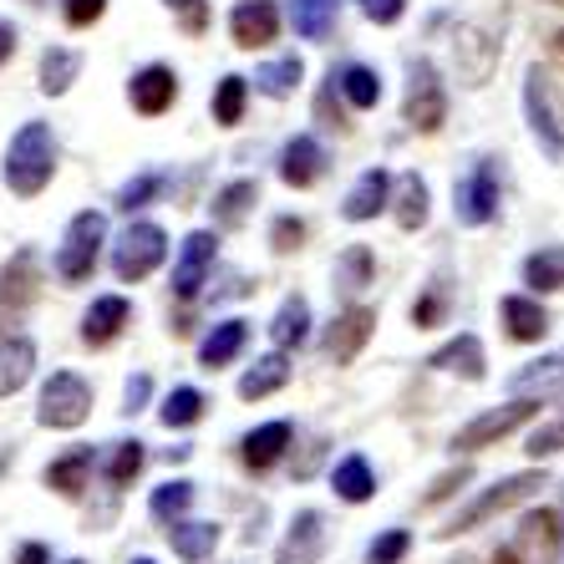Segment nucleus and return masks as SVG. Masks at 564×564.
I'll use <instances>...</instances> for the list:
<instances>
[{
    "instance_id": "bb28decb",
    "label": "nucleus",
    "mask_w": 564,
    "mask_h": 564,
    "mask_svg": "<svg viewBox=\"0 0 564 564\" xmlns=\"http://www.w3.org/2000/svg\"><path fill=\"white\" fill-rule=\"evenodd\" d=\"M336 6L341 0H290V26L305 41H326L336 26Z\"/></svg>"
},
{
    "instance_id": "13d9d810",
    "label": "nucleus",
    "mask_w": 564,
    "mask_h": 564,
    "mask_svg": "<svg viewBox=\"0 0 564 564\" xmlns=\"http://www.w3.org/2000/svg\"><path fill=\"white\" fill-rule=\"evenodd\" d=\"M554 52H560V56H564V31H554Z\"/></svg>"
},
{
    "instance_id": "5fc2aeb1",
    "label": "nucleus",
    "mask_w": 564,
    "mask_h": 564,
    "mask_svg": "<svg viewBox=\"0 0 564 564\" xmlns=\"http://www.w3.org/2000/svg\"><path fill=\"white\" fill-rule=\"evenodd\" d=\"M15 564H52V550H46V544H21Z\"/></svg>"
},
{
    "instance_id": "2f4dec72",
    "label": "nucleus",
    "mask_w": 564,
    "mask_h": 564,
    "mask_svg": "<svg viewBox=\"0 0 564 564\" xmlns=\"http://www.w3.org/2000/svg\"><path fill=\"white\" fill-rule=\"evenodd\" d=\"M158 417H163V427H194V422L204 417V392H198V387H173V392L163 397Z\"/></svg>"
},
{
    "instance_id": "37998d69",
    "label": "nucleus",
    "mask_w": 564,
    "mask_h": 564,
    "mask_svg": "<svg viewBox=\"0 0 564 564\" xmlns=\"http://www.w3.org/2000/svg\"><path fill=\"white\" fill-rule=\"evenodd\" d=\"M412 550V534L408 529H387L381 539H371V550H367V564H397L402 554Z\"/></svg>"
},
{
    "instance_id": "f03ea898",
    "label": "nucleus",
    "mask_w": 564,
    "mask_h": 564,
    "mask_svg": "<svg viewBox=\"0 0 564 564\" xmlns=\"http://www.w3.org/2000/svg\"><path fill=\"white\" fill-rule=\"evenodd\" d=\"M93 412V387L77 377V371H52V381L41 387L36 402V422L41 427H56V433H72L82 427Z\"/></svg>"
},
{
    "instance_id": "680f3d73",
    "label": "nucleus",
    "mask_w": 564,
    "mask_h": 564,
    "mask_svg": "<svg viewBox=\"0 0 564 564\" xmlns=\"http://www.w3.org/2000/svg\"><path fill=\"white\" fill-rule=\"evenodd\" d=\"M66 564H82V560H66Z\"/></svg>"
},
{
    "instance_id": "6ab92c4d",
    "label": "nucleus",
    "mask_w": 564,
    "mask_h": 564,
    "mask_svg": "<svg viewBox=\"0 0 564 564\" xmlns=\"http://www.w3.org/2000/svg\"><path fill=\"white\" fill-rule=\"evenodd\" d=\"M427 367H437V371H463L468 381H484V371H488V361H484V341L478 336H453L447 346H437L433 356H427Z\"/></svg>"
},
{
    "instance_id": "a211bd4d",
    "label": "nucleus",
    "mask_w": 564,
    "mask_h": 564,
    "mask_svg": "<svg viewBox=\"0 0 564 564\" xmlns=\"http://www.w3.org/2000/svg\"><path fill=\"white\" fill-rule=\"evenodd\" d=\"M285 447H290V422H264V427H254V433L239 443V458H245V468L264 473L285 458Z\"/></svg>"
},
{
    "instance_id": "58836bf2",
    "label": "nucleus",
    "mask_w": 564,
    "mask_h": 564,
    "mask_svg": "<svg viewBox=\"0 0 564 564\" xmlns=\"http://www.w3.org/2000/svg\"><path fill=\"white\" fill-rule=\"evenodd\" d=\"M245 97H250L245 77H224V82H219V93H214V122L235 128V122L245 118Z\"/></svg>"
},
{
    "instance_id": "1a4fd4ad",
    "label": "nucleus",
    "mask_w": 564,
    "mask_h": 564,
    "mask_svg": "<svg viewBox=\"0 0 564 564\" xmlns=\"http://www.w3.org/2000/svg\"><path fill=\"white\" fill-rule=\"evenodd\" d=\"M408 122L417 132H437L447 122V93H443V82H437V66L433 62H412Z\"/></svg>"
},
{
    "instance_id": "393cba45",
    "label": "nucleus",
    "mask_w": 564,
    "mask_h": 564,
    "mask_svg": "<svg viewBox=\"0 0 564 564\" xmlns=\"http://www.w3.org/2000/svg\"><path fill=\"white\" fill-rule=\"evenodd\" d=\"M290 381V361H285V351H270V356H260L245 377H239V397L245 402H260V397H270V392H280Z\"/></svg>"
},
{
    "instance_id": "8fccbe9b",
    "label": "nucleus",
    "mask_w": 564,
    "mask_h": 564,
    "mask_svg": "<svg viewBox=\"0 0 564 564\" xmlns=\"http://www.w3.org/2000/svg\"><path fill=\"white\" fill-rule=\"evenodd\" d=\"M361 11H367L377 26H392L397 15L408 11V0H361Z\"/></svg>"
},
{
    "instance_id": "603ef678",
    "label": "nucleus",
    "mask_w": 564,
    "mask_h": 564,
    "mask_svg": "<svg viewBox=\"0 0 564 564\" xmlns=\"http://www.w3.org/2000/svg\"><path fill=\"white\" fill-rule=\"evenodd\" d=\"M463 484H468V468H458V473H443V478H437V484L427 488V503H443L447 494H458Z\"/></svg>"
},
{
    "instance_id": "5701e85b",
    "label": "nucleus",
    "mask_w": 564,
    "mask_h": 564,
    "mask_svg": "<svg viewBox=\"0 0 564 564\" xmlns=\"http://www.w3.org/2000/svg\"><path fill=\"white\" fill-rule=\"evenodd\" d=\"M169 544L178 560L198 564V560H209L214 550H219V524H204V519H194V524H184V519H173L169 524Z\"/></svg>"
},
{
    "instance_id": "aec40b11",
    "label": "nucleus",
    "mask_w": 564,
    "mask_h": 564,
    "mask_svg": "<svg viewBox=\"0 0 564 564\" xmlns=\"http://www.w3.org/2000/svg\"><path fill=\"white\" fill-rule=\"evenodd\" d=\"M245 341H250V326H245V321H219V326L198 341V367L204 371L229 367V361L245 351Z\"/></svg>"
},
{
    "instance_id": "09e8293b",
    "label": "nucleus",
    "mask_w": 564,
    "mask_h": 564,
    "mask_svg": "<svg viewBox=\"0 0 564 564\" xmlns=\"http://www.w3.org/2000/svg\"><path fill=\"white\" fill-rule=\"evenodd\" d=\"M107 0H66V26H93V21H102Z\"/></svg>"
},
{
    "instance_id": "cd10ccee",
    "label": "nucleus",
    "mask_w": 564,
    "mask_h": 564,
    "mask_svg": "<svg viewBox=\"0 0 564 564\" xmlns=\"http://www.w3.org/2000/svg\"><path fill=\"white\" fill-rule=\"evenodd\" d=\"M270 336H275L280 351L305 346V336H311V301H305V295H290V301L275 311V321H270Z\"/></svg>"
},
{
    "instance_id": "6e6d98bb",
    "label": "nucleus",
    "mask_w": 564,
    "mask_h": 564,
    "mask_svg": "<svg viewBox=\"0 0 564 564\" xmlns=\"http://www.w3.org/2000/svg\"><path fill=\"white\" fill-rule=\"evenodd\" d=\"M11 52H15V26H6V21H0V66L11 62Z\"/></svg>"
},
{
    "instance_id": "412c9836",
    "label": "nucleus",
    "mask_w": 564,
    "mask_h": 564,
    "mask_svg": "<svg viewBox=\"0 0 564 564\" xmlns=\"http://www.w3.org/2000/svg\"><path fill=\"white\" fill-rule=\"evenodd\" d=\"M503 311V326H509L513 341H544V330H550V311L529 295H503L499 301Z\"/></svg>"
},
{
    "instance_id": "c03bdc74",
    "label": "nucleus",
    "mask_w": 564,
    "mask_h": 564,
    "mask_svg": "<svg viewBox=\"0 0 564 564\" xmlns=\"http://www.w3.org/2000/svg\"><path fill=\"white\" fill-rule=\"evenodd\" d=\"M163 6L184 21L188 36H204V31H209V0H163Z\"/></svg>"
},
{
    "instance_id": "0eeeda50",
    "label": "nucleus",
    "mask_w": 564,
    "mask_h": 564,
    "mask_svg": "<svg viewBox=\"0 0 564 564\" xmlns=\"http://www.w3.org/2000/svg\"><path fill=\"white\" fill-rule=\"evenodd\" d=\"M529 417H539V397H513L509 408L478 412V417H473L468 427H458V437H453V447H458V453H484V447L503 443V437H509L513 427H524Z\"/></svg>"
},
{
    "instance_id": "49530a36",
    "label": "nucleus",
    "mask_w": 564,
    "mask_h": 564,
    "mask_svg": "<svg viewBox=\"0 0 564 564\" xmlns=\"http://www.w3.org/2000/svg\"><path fill=\"white\" fill-rule=\"evenodd\" d=\"M367 280H371V250L367 245H356V250H346V260H341V285L361 290Z\"/></svg>"
},
{
    "instance_id": "39448f33",
    "label": "nucleus",
    "mask_w": 564,
    "mask_h": 564,
    "mask_svg": "<svg viewBox=\"0 0 564 564\" xmlns=\"http://www.w3.org/2000/svg\"><path fill=\"white\" fill-rule=\"evenodd\" d=\"M163 254H169V235L158 224H128L122 239L112 245V270H118V280L138 285L163 264Z\"/></svg>"
},
{
    "instance_id": "20e7f679",
    "label": "nucleus",
    "mask_w": 564,
    "mask_h": 564,
    "mask_svg": "<svg viewBox=\"0 0 564 564\" xmlns=\"http://www.w3.org/2000/svg\"><path fill=\"white\" fill-rule=\"evenodd\" d=\"M534 488H544V468H529V473H513V478H503V484H494L488 494H478V499L468 503L463 513H453V524L443 529L447 539L453 534H468V529H478V524H488L494 513H503V509H513V503H524Z\"/></svg>"
},
{
    "instance_id": "ea45409f",
    "label": "nucleus",
    "mask_w": 564,
    "mask_h": 564,
    "mask_svg": "<svg viewBox=\"0 0 564 564\" xmlns=\"http://www.w3.org/2000/svg\"><path fill=\"white\" fill-rule=\"evenodd\" d=\"M524 534L534 539V544H539V550H544V554H554V550H560V544H564L560 513H554V509H534V513H529V519H524Z\"/></svg>"
},
{
    "instance_id": "423d86ee",
    "label": "nucleus",
    "mask_w": 564,
    "mask_h": 564,
    "mask_svg": "<svg viewBox=\"0 0 564 564\" xmlns=\"http://www.w3.org/2000/svg\"><path fill=\"white\" fill-rule=\"evenodd\" d=\"M41 295V260L36 250H15L11 264H0V336L21 326L26 305Z\"/></svg>"
},
{
    "instance_id": "e433bc0d",
    "label": "nucleus",
    "mask_w": 564,
    "mask_h": 564,
    "mask_svg": "<svg viewBox=\"0 0 564 564\" xmlns=\"http://www.w3.org/2000/svg\"><path fill=\"white\" fill-rule=\"evenodd\" d=\"M330 82H341V93L351 107H377L381 102V77L371 72V66H346L341 77H330Z\"/></svg>"
},
{
    "instance_id": "4be33fe9",
    "label": "nucleus",
    "mask_w": 564,
    "mask_h": 564,
    "mask_svg": "<svg viewBox=\"0 0 564 564\" xmlns=\"http://www.w3.org/2000/svg\"><path fill=\"white\" fill-rule=\"evenodd\" d=\"M31 371H36V341H26V336L0 341V397L21 392V387L31 381Z\"/></svg>"
},
{
    "instance_id": "f257e3e1",
    "label": "nucleus",
    "mask_w": 564,
    "mask_h": 564,
    "mask_svg": "<svg viewBox=\"0 0 564 564\" xmlns=\"http://www.w3.org/2000/svg\"><path fill=\"white\" fill-rule=\"evenodd\" d=\"M56 173V138L46 122H26V128L11 138V153H6V184L11 194L36 198L41 188L52 184Z\"/></svg>"
},
{
    "instance_id": "bf43d9fd",
    "label": "nucleus",
    "mask_w": 564,
    "mask_h": 564,
    "mask_svg": "<svg viewBox=\"0 0 564 564\" xmlns=\"http://www.w3.org/2000/svg\"><path fill=\"white\" fill-rule=\"evenodd\" d=\"M132 564H153V560H132Z\"/></svg>"
},
{
    "instance_id": "864d4df0",
    "label": "nucleus",
    "mask_w": 564,
    "mask_h": 564,
    "mask_svg": "<svg viewBox=\"0 0 564 564\" xmlns=\"http://www.w3.org/2000/svg\"><path fill=\"white\" fill-rule=\"evenodd\" d=\"M437 315H443V295H427V301L412 305V321H417V326H437Z\"/></svg>"
},
{
    "instance_id": "a18cd8bd",
    "label": "nucleus",
    "mask_w": 564,
    "mask_h": 564,
    "mask_svg": "<svg viewBox=\"0 0 564 564\" xmlns=\"http://www.w3.org/2000/svg\"><path fill=\"white\" fill-rule=\"evenodd\" d=\"M153 194H163V173H143V178H132V184L118 194V209H128V214L143 209Z\"/></svg>"
},
{
    "instance_id": "e2e57ef3",
    "label": "nucleus",
    "mask_w": 564,
    "mask_h": 564,
    "mask_svg": "<svg viewBox=\"0 0 564 564\" xmlns=\"http://www.w3.org/2000/svg\"><path fill=\"white\" fill-rule=\"evenodd\" d=\"M31 6H41V0H31Z\"/></svg>"
},
{
    "instance_id": "4d7b16f0",
    "label": "nucleus",
    "mask_w": 564,
    "mask_h": 564,
    "mask_svg": "<svg viewBox=\"0 0 564 564\" xmlns=\"http://www.w3.org/2000/svg\"><path fill=\"white\" fill-rule=\"evenodd\" d=\"M494 564H524V560H519V550H499L494 554Z\"/></svg>"
},
{
    "instance_id": "473e14b6",
    "label": "nucleus",
    "mask_w": 564,
    "mask_h": 564,
    "mask_svg": "<svg viewBox=\"0 0 564 564\" xmlns=\"http://www.w3.org/2000/svg\"><path fill=\"white\" fill-rule=\"evenodd\" d=\"M77 52H66V46H46V56H41V93H66L72 82H77Z\"/></svg>"
},
{
    "instance_id": "c85d7f7f",
    "label": "nucleus",
    "mask_w": 564,
    "mask_h": 564,
    "mask_svg": "<svg viewBox=\"0 0 564 564\" xmlns=\"http://www.w3.org/2000/svg\"><path fill=\"white\" fill-rule=\"evenodd\" d=\"M513 397H544V392H564V351H554V356H544V361H534V367H524V371H513Z\"/></svg>"
},
{
    "instance_id": "de8ad7c7",
    "label": "nucleus",
    "mask_w": 564,
    "mask_h": 564,
    "mask_svg": "<svg viewBox=\"0 0 564 564\" xmlns=\"http://www.w3.org/2000/svg\"><path fill=\"white\" fill-rule=\"evenodd\" d=\"M270 245H275V254H290L305 245V224L295 219V214H285V219H275V229H270Z\"/></svg>"
},
{
    "instance_id": "dca6fc26",
    "label": "nucleus",
    "mask_w": 564,
    "mask_h": 564,
    "mask_svg": "<svg viewBox=\"0 0 564 564\" xmlns=\"http://www.w3.org/2000/svg\"><path fill=\"white\" fill-rule=\"evenodd\" d=\"M387 194H392V173H387V169H367L351 184V194H346V219H351V224L377 219V214L387 209Z\"/></svg>"
},
{
    "instance_id": "2eb2a0df",
    "label": "nucleus",
    "mask_w": 564,
    "mask_h": 564,
    "mask_svg": "<svg viewBox=\"0 0 564 564\" xmlns=\"http://www.w3.org/2000/svg\"><path fill=\"white\" fill-rule=\"evenodd\" d=\"M173 97H178V77H173V66H143V72L132 77V107H138L143 118L169 112Z\"/></svg>"
},
{
    "instance_id": "4c0bfd02",
    "label": "nucleus",
    "mask_w": 564,
    "mask_h": 564,
    "mask_svg": "<svg viewBox=\"0 0 564 564\" xmlns=\"http://www.w3.org/2000/svg\"><path fill=\"white\" fill-rule=\"evenodd\" d=\"M143 463H148V447L132 437V443H118V453H112V463H107V484L112 488H128L138 473H143Z\"/></svg>"
},
{
    "instance_id": "3c124183",
    "label": "nucleus",
    "mask_w": 564,
    "mask_h": 564,
    "mask_svg": "<svg viewBox=\"0 0 564 564\" xmlns=\"http://www.w3.org/2000/svg\"><path fill=\"white\" fill-rule=\"evenodd\" d=\"M148 392H153V381H148V371H138V377L128 381V392H122V412H143Z\"/></svg>"
},
{
    "instance_id": "f704fd0d",
    "label": "nucleus",
    "mask_w": 564,
    "mask_h": 564,
    "mask_svg": "<svg viewBox=\"0 0 564 564\" xmlns=\"http://www.w3.org/2000/svg\"><path fill=\"white\" fill-rule=\"evenodd\" d=\"M188 503H194V484L188 478H173V484H163V488H153V519L158 524H173V519H184L188 513Z\"/></svg>"
},
{
    "instance_id": "72a5a7b5",
    "label": "nucleus",
    "mask_w": 564,
    "mask_h": 564,
    "mask_svg": "<svg viewBox=\"0 0 564 564\" xmlns=\"http://www.w3.org/2000/svg\"><path fill=\"white\" fill-rule=\"evenodd\" d=\"M524 280L534 290H564V245H550L524 260Z\"/></svg>"
},
{
    "instance_id": "9b49d317",
    "label": "nucleus",
    "mask_w": 564,
    "mask_h": 564,
    "mask_svg": "<svg viewBox=\"0 0 564 564\" xmlns=\"http://www.w3.org/2000/svg\"><path fill=\"white\" fill-rule=\"evenodd\" d=\"M280 31V11L275 0H239L235 15H229V36H235L239 52H254V46H270Z\"/></svg>"
},
{
    "instance_id": "a19ab883",
    "label": "nucleus",
    "mask_w": 564,
    "mask_h": 564,
    "mask_svg": "<svg viewBox=\"0 0 564 564\" xmlns=\"http://www.w3.org/2000/svg\"><path fill=\"white\" fill-rule=\"evenodd\" d=\"M529 458L534 463H544V458H554V453H564V412L554 422H544V427H534V433H529Z\"/></svg>"
},
{
    "instance_id": "c756f323",
    "label": "nucleus",
    "mask_w": 564,
    "mask_h": 564,
    "mask_svg": "<svg viewBox=\"0 0 564 564\" xmlns=\"http://www.w3.org/2000/svg\"><path fill=\"white\" fill-rule=\"evenodd\" d=\"M250 204H260V184H254V178H239V184L219 188V194H214V224H219V229H239L245 214H250Z\"/></svg>"
},
{
    "instance_id": "f8f14e48",
    "label": "nucleus",
    "mask_w": 564,
    "mask_h": 564,
    "mask_svg": "<svg viewBox=\"0 0 564 564\" xmlns=\"http://www.w3.org/2000/svg\"><path fill=\"white\" fill-rule=\"evenodd\" d=\"M371 330H377V311H371V305H351V311H341L336 315V326H330V336H326L330 361H336V367L356 361L361 346L371 341Z\"/></svg>"
},
{
    "instance_id": "b1692460",
    "label": "nucleus",
    "mask_w": 564,
    "mask_h": 564,
    "mask_svg": "<svg viewBox=\"0 0 564 564\" xmlns=\"http://www.w3.org/2000/svg\"><path fill=\"white\" fill-rule=\"evenodd\" d=\"M330 488H336L346 503H367L371 494H377V473H371V463L361 458V453H346V458L330 468Z\"/></svg>"
},
{
    "instance_id": "7ed1b4c3",
    "label": "nucleus",
    "mask_w": 564,
    "mask_h": 564,
    "mask_svg": "<svg viewBox=\"0 0 564 564\" xmlns=\"http://www.w3.org/2000/svg\"><path fill=\"white\" fill-rule=\"evenodd\" d=\"M102 239H107V219L97 209H82L77 219L66 224V239H62V254H56V275L66 285H82V280L97 270V254H102Z\"/></svg>"
},
{
    "instance_id": "6e6552de",
    "label": "nucleus",
    "mask_w": 564,
    "mask_h": 564,
    "mask_svg": "<svg viewBox=\"0 0 564 564\" xmlns=\"http://www.w3.org/2000/svg\"><path fill=\"white\" fill-rule=\"evenodd\" d=\"M453 198H458V204H453V209H458V224H468V229L488 224L494 214H499V169H494L488 158H478Z\"/></svg>"
},
{
    "instance_id": "9d476101",
    "label": "nucleus",
    "mask_w": 564,
    "mask_h": 564,
    "mask_svg": "<svg viewBox=\"0 0 564 564\" xmlns=\"http://www.w3.org/2000/svg\"><path fill=\"white\" fill-rule=\"evenodd\" d=\"M214 250H219V239H214L209 229H194V235L184 239V254H178V264H173V295H178V301H194L198 290H204Z\"/></svg>"
},
{
    "instance_id": "79ce46f5",
    "label": "nucleus",
    "mask_w": 564,
    "mask_h": 564,
    "mask_svg": "<svg viewBox=\"0 0 564 564\" xmlns=\"http://www.w3.org/2000/svg\"><path fill=\"white\" fill-rule=\"evenodd\" d=\"M529 118H534V132H544V143H550L554 153H560L564 138L550 128V112H544V77H539V72L529 77Z\"/></svg>"
},
{
    "instance_id": "ddd939ff",
    "label": "nucleus",
    "mask_w": 564,
    "mask_h": 564,
    "mask_svg": "<svg viewBox=\"0 0 564 564\" xmlns=\"http://www.w3.org/2000/svg\"><path fill=\"white\" fill-rule=\"evenodd\" d=\"M326 550V519L315 509H301L295 513V524H290L285 544H280V560L275 564H315Z\"/></svg>"
},
{
    "instance_id": "7c9ffc66",
    "label": "nucleus",
    "mask_w": 564,
    "mask_h": 564,
    "mask_svg": "<svg viewBox=\"0 0 564 564\" xmlns=\"http://www.w3.org/2000/svg\"><path fill=\"white\" fill-rule=\"evenodd\" d=\"M397 224L402 229H422L427 224V184H422L417 173L397 178Z\"/></svg>"
},
{
    "instance_id": "052dcab7",
    "label": "nucleus",
    "mask_w": 564,
    "mask_h": 564,
    "mask_svg": "<svg viewBox=\"0 0 564 564\" xmlns=\"http://www.w3.org/2000/svg\"><path fill=\"white\" fill-rule=\"evenodd\" d=\"M550 6H564V0H550Z\"/></svg>"
},
{
    "instance_id": "c9c22d12",
    "label": "nucleus",
    "mask_w": 564,
    "mask_h": 564,
    "mask_svg": "<svg viewBox=\"0 0 564 564\" xmlns=\"http://www.w3.org/2000/svg\"><path fill=\"white\" fill-rule=\"evenodd\" d=\"M301 77H305L301 56H280V62H270V66H260V72H254V82H260L264 97H290Z\"/></svg>"
},
{
    "instance_id": "a878e982",
    "label": "nucleus",
    "mask_w": 564,
    "mask_h": 564,
    "mask_svg": "<svg viewBox=\"0 0 564 564\" xmlns=\"http://www.w3.org/2000/svg\"><path fill=\"white\" fill-rule=\"evenodd\" d=\"M87 473H93V447H72L66 458H56L52 468H46V488H56L62 499H82Z\"/></svg>"
},
{
    "instance_id": "f3484780",
    "label": "nucleus",
    "mask_w": 564,
    "mask_h": 564,
    "mask_svg": "<svg viewBox=\"0 0 564 564\" xmlns=\"http://www.w3.org/2000/svg\"><path fill=\"white\" fill-rule=\"evenodd\" d=\"M321 173H326V148L315 143V138H295V143H285L280 178H285L290 188H311Z\"/></svg>"
},
{
    "instance_id": "4468645a",
    "label": "nucleus",
    "mask_w": 564,
    "mask_h": 564,
    "mask_svg": "<svg viewBox=\"0 0 564 564\" xmlns=\"http://www.w3.org/2000/svg\"><path fill=\"white\" fill-rule=\"evenodd\" d=\"M128 321H132V305L122 301V295H102V301H93V311L82 315V341L87 346H112Z\"/></svg>"
}]
</instances>
